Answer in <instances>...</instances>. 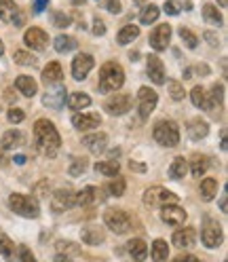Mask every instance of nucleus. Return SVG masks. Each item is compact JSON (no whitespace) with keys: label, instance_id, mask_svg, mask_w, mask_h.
Masks as SVG:
<instances>
[{"label":"nucleus","instance_id":"obj_1","mask_svg":"<svg viewBox=\"0 0 228 262\" xmlns=\"http://www.w3.org/2000/svg\"><path fill=\"white\" fill-rule=\"evenodd\" d=\"M34 140H36L38 150L44 157H55L59 146H61V138L57 134L55 125L51 121H47V119H38L34 123Z\"/></svg>","mask_w":228,"mask_h":262},{"label":"nucleus","instance_id":"obj_2","mask_svg":"<svg viewBox=\"0 0 228 262\" xmlns=\"http://www.w3.org/2000/svg\"><path fill=\"white\" fill-rule=\"evenodd\" d=\"M125 83V72L117 61H108L102 66L100 70V91L102 93H112V91H119Z\"/></svg>","mask_w":228,"mask_h":262},{"label":"nucleus","instance_id":"obj_3","mask_svg":"<svg viewBox=\"0 0 228 262\" xmlns=\"http://www.w3.org/2000/svg\"><path fill=\"white\" fill-rule=\"evenodd\" d=\"M9 205L15 214H19L24 218H38L40 216V207L38 201L30 194H21V192H13L9 196Z\"/></svg>","mask_w":228,"mask_h":262},{"label":"nucleus","instance_id":"obj_4","mask_svg":"<svg viewBox=\"0 0 228 262\" xmlns=\"http://www.w3.org/2000/svg\"><path fill=\"white\" fill-rule=\"evenodd\" d=\"M152 136L161 146L173 148V146L180 144V127H177L173 121H158L152 129Z\"/></svg>","mask_w":228,"mask_h":262},{"label":"nucleus","instance_id":"obj_5","mask_svg":"<svg viewBox=\"0 0 228 262\" xmlns=\"http://www.w3.org/2000/svg\"><path fill=\"white\" fill-rule=\"evenodd\" d=\"M104 222L110 231L117 235H125L131 231V216H129L125 209H108L104 214Z\"/></svg>","mask_w":228,"mask_h":262},{"label":"nucleus","instance_id":"obj_6","mask_svg":"<svg viewBox=\"0 0 228 262\" xmlns=\"http://www.w3.org/2000/svg\"><path fill=\"white\" fill-rule=\"evenodd\" d=\"M24 19H26L24 11L15 5L13 0H0V21H5L9 26H15V28H21Z\"/></svg>","mask_w":228,"mask_h":262},{"label":"nucleus","instance_id":"obj_7","mask_svg":"<svg viewBox=\"0 0 228 262\" xmlns=\"http://www.w3.org/2000/svg\"><path fill=\"white\" fill-rule=\"evenodd\" d=\"M175 201H177V194H173L171 190L163 188V186H152V188H148L144 192V203L150 205V207H154V205H171Z\"/></svg>","mask_w":228,"mask_h":262},{"label":"nucleus","instance_id":"obj_8","mask_svg":"<svg viewBox=\"0 0 228 262\" xmlns=\"http://www.w3.org/2000/svg\"><path fill=\"white\" fill-rule=\"evenodd\" d=\"M201 241L205 248L214 250L222 243V226L216 222V220H205L203 222V228H201Z\"/></svg>","mask_w":228,"mask_h":262},{"label":"nucleus","instance_id":"obj_9","mask_svg":"<svg viewBox=\"0 0 228 262\" xmlns=\"http://www.w3.org/2000/svg\"><path fill=\"white\" fill-rule=\"evenodd\" d=\"M131 95H127V93H117V95H112L106 100L104 104V110L108 114H112V117H121V114H125L127 110H131Z\"/></svg>","mask_w":228,"mask_h":262},{"label":"nucleus","instance_id":"obj_10","mask_svg":"<svg viewBox=\"0 0 228 262\" xmlns=\"http://www.w3.org/2000/svg\"><path fill=\"white\" fill-rule=\"evenodd\" d=\"M74 205H76V194L70 188H59L57 192L51 194V209L55 214H63V211H68Z\"/></svg>","mask_w":228,"mask_h":262},{"label":"nucleus","instance_id":"obj_11","mask_svg":"<svg viewBox=\"0 0 228 262\" xmlns=\"http://www.w3.org/2000/svg\"><path fill=\"white\" fill-rule=\"evenodd\" d=\"M156 102H158V95L154 89L150 87H142L138 91V108H140V117L142 119H148L150 112L156 108Z\"/></svg>","mask_w":228,"mask_h":262},{"label":"nucleus","instance_id":"obj_12","mask_svg":"<svg viewBox=\"0 0 228 262\" xmlns=\"http://www.w3.org/2000/svg\"><path fill=\"white\" fill-rule=\"evenodd\" d=\"M95 66V59L89 55V53H78L74 59H72V76L76 80H83L87 78V74L93 70Z\"/></svg>","mask_w":228,"mask_h":262},{"label":"nucleus","instance_id":"obj_13","mask_svg":"<svg viewBox=\"0 0 228 262\" xmlns=\"http://www.w3.org/2000/svg\"><path fill=\"white\" fill-rule=\"evenodd\" d=\"M161 218H163V222L169 224V226H184V222H186L188 216H186V211L180 205L171 203V205H163Z\"/></svg>","mask_w":228,"mask_h":262},{"label":"nucleus","instance_id":"obj_14","mask_svg":"<svg viewBox=\"0 0 228 262\" xmlns=\"http://www.w3.org/2000/svg\"><path fill=\"white\" fill-rule=\"evenodd\" d=\"M24 42L30 49H34V51H44L47 45H49V36H47V32L40 30V28H30L24 34Z\"/></svg>","mask_w":228,"mask_h":262},{"label":"nucleus","instance_id":"obj_15","mask_svg":"<svg viewBox=\"0 0 228 262\" xmlns=\"http://www.w3.org/2000/svg\"><path fill=\"white\" fill-rule=\"evenodd\" d=\"M169 38H171V26L169 24L156 26L154 32L150 34V47L154 51H165L167 45H169Z\"/></svg>","mask_w":228,"mask_h":262},{"label":"nucleus","instance_id":"obj_16","mask_svg":"<svg viewBox=\"0 0 228 262\" xmlns=\"http://www.w3.org/2000/svg\"><path fill=\"white\" fill-rule=\"evenodd\" d=\"M146 70H148V76L154 85H165V66L156 55H150L146 59Z\"/></svg>","mask_w":228,"mask_h":262},{"label":"nucleus","instance_id":"obj_17","mask_svg":"<svg viewBox=\"0 0 228 262\" xmlns=\"http://www.w3.org/2000/svg\"><path fill=\"white\" fill-rule=\"evenodd\" d=\"M66 102V87L55 85V87H47V93L42 97V104L49 108H61Z\"/></svg>","mask_w":228,"mask_h":262},{"label":"nucleus","instance_id":"obj_18","mask_svg":"<svg viewBox=\"0 0 228 262\" xmlns=\"http://www.w3.org/2000/svg\"><path fill=\"white\" fill-rule=\"evenodd\" d=\"M21 144H24V134L21 131H15V129L7 131V134L0 138V157H3L5 152H9V150L19 148Z\"/></svg>","mask_w":228,"mask_h":262},{"label":"nucleus","instance_id":"obj_19","mask_svg":"<svg viewBox=\"0 0 228 262\" xmlns=\"http://www.w3.org/2000/svg\"><path fill=\"white\" fill-rule=\"evenodd\" d=\"M173 245L175 248H180V250H186V248H192L194 243H197V231L194 228H180V231H175L173 233Z\"/></svg>","mask_w":228,"mask_h":262},{"label":"nucleus","instance_id":"obj_20","mask_svg":"<svg viewBox=\"0 0 228 262\" xmlns=\"http://www.w3.org/2000/svg\"><path fill=\"white\" fill-rule=\"evenodd\" d=\"M102 119H100V114H74L72 117V125L78 129V131H89V129H95V127H100Z\"/></svg>","mask_w":228,"mask_h":262},{"label":"nucleus","instance_id":"obj_21","mask_svg":"<svg viewBox=\"0 0 228 262\" xmlns=\"http://www.w3.org/2000/svg\"><path fill=\"white\" fill-rule=\"evenodd\" d=\"M61 78H63V72H61V66L57 61H51L49 66H44V70H42V83L47 87L61 85Z\"/></svg>","mask_w":228,"mask_h":262},{"label":"nucleus","instance_id":"obj_22","mask_svg":"<svg viewBox=\"0 0 228 262\" xmlns=\"http://www.w3.org/2000/svg\"><path fill=\"white\" fill-rule=\"evenodd\" d=\"M102 188H95V186H87V188H83L78 194H76V205H80V207H87V205H93V203H97V201H102L104 196H102Z\"/></svg>","mask_w":228,"mask_h":262},{"label":"nucleus","instance_id":"obj_23","mask_svg":"<svg viewBox=\"0 0 228 262\" xmlns=\"http://www.w3.org/2000/svg\"><path fill=\"white\" fill-rule=\"evenodd\" d=\"M83 144L89 148V152L100 155V152H104V150H106L108 138H106V134H100V131H95V134H89V136H85V138H83Z\"/></svg>","mask_w":228,"mask_h":262},{"label":"nucleus","instance_id":"obj_24","mask_svg":"<svg viewBox=\"0 0 228 262\" xmlns=\"http://www.w3.org/2000/svg\"><path fill=\"white\" fill-rule=\"evenodd\" d=\"M15 87H17V91H19L21 95H26V97H34V95L38 93L36 80L32 78V76H26V74H21V76L15 78Z\"/></svg>","mask_w":228,"mask_h":262},{"label":"nucleus","instance_id":"obj_25","mask_svg":"<svg viewBox=\"0 0 228 262\" xmlns=\"http://www.w3.org/2000/svg\"><path fill=\"white\" fill-rule=\"evenodd\" d=\"M127 252L133 258V262H144L148 258V245H146L142 239H131L127 243Z\"/></svg>","mask_w":228,"mask_h":262},{"label":"nucleus","instance_id":"obj_26","mask_svg":"<svg viewBox=\"0 0 228 262\" xmlns=\"http://www.w3.org/2000/svg\"><path fill=\"white\" fill-rule=\"evenodd\" d=\"M80 239H83V243H87V245H100L106 241V233L97 226H87L80 231Z\"/></svg>","mask_w":228,"mask_h":262},{"label":"nucleus","instance_id":"obj_27","mask_svg":"<svg viewBox=\"0 0 228 262\" xmlns=\"http://www.w3.org/2000/svg\"><path fill=\"white\" fill-rule=\"evenodd\" d=\"M66 104L70 110H83V108H89L91 106V97L87 93H80V91H74L66 97Z\"/></svg>","mask_w":228,"mask_h":262},{"label":"nucleus","instance_id":"obj_28","mask_svg":"<svg viewBox=\"0 0 228 262\" xmlns=\"http://www.w3.org/2000/svg\"><path fill=\"white\" fill-rule=\"evenodd\" d=\"M207 134H209V125H207L205 121H201V119L190 121V125H188V136H190V140L199 142V140H203Z\"/></svg>","mask_w":228,"mask_h":262},{"label":"nucleus","instance_id":"obj_29","mask_svg":"<svg viewBox=\"0 0 228 262\" xmlns=\"http://www.w3.org/2000/svg\"><path fill=\"white\" fill-rule=\"evenodd\" d=\"M224 102V85H214L211 87V93L207 95V110H216L220 108Z\"/></svg>","mask_w":228,"mask_h":262},{"label":"nucleus","instance_id":"obj_30","mask_svg":"<svg viewBox=\"0 0 228 262\" xmlns=\"http://www.w3.org/2000/svg\"><path fill=\"white\" fill-rule=\"evenodd\" d=\"M218 194V180L216 178H205L201 182V199L211 201Z\"/></svg>","mask_w":228,"mask_h":262},{"label":"nucleus","instance_id":"obj_31","mask_svg":"<svg viewBox=\"0 0 228 262\" xmlns=\"http://www.w3.org/2000/svg\"><path fill=\"white\" fill-rule=\"evenodd\" d=\"M186 171H188L186 159H184V157H175L173 163L169 165V178H171V180H180V178L186 176Z\"/></svg>","mask_w":228,"mask_h":262},{"label":"nucleus","instance_id":"obj_32","mask_svg":"<svg viewBox=\"0 0 228 262\" xmlns=\"http://www.w3.org/2000/svg\"><path fill=\"white\" fill-rule=\"evenodd\" d=\"M150 256L154 262H165L167 256H169V248H167V241H163V239H156L152 243V250H150Z\"/></svg>","mask_w":228,"mask_h":262},{"label":"nucleus","instance_id":"obj_33","mask_svg":"<svg viewBox=\"0 0 228 262\" xmlns=\"http://www.w3.org/2000/svg\"><path fill=\"white\" fill-rule=\"evenodd\" d=\"M138 36H140V28L133 26V24H129V26H125V28L119 32L117 40H119V45H129V42H133Z\"/></svg>","mask_w":228,"mask_h":262},{"label":"nucleus","instance_id":"obj_34","mask_svg":"<svg viewBox=\"0 0 228 262\" xmlns=\"http://www.w3.org/2000/svg\"><path fill=\"white\" fill-rule=\"evenodd\" d=\"M53 45H55V51H57V53H68V51H74V49L78 47L76 38H72V36H66V34L57 36Z\"/></svg>","mask_w":228,"mask_h":262},{"label":"nucleus","instance_id":"obj_35","mask_svg":"<svg viewBox=\"0 0 228 262\" xmlns=\"http://www.w3.org/2000/svg\"><path fill=\"white\" fill-rule=\"evenodd\" d=\"M119 163L117 161H97L95 163V171L102 173V176H119Z\"/></svg>","mask_w":228,"mask_h":262},{"label":"nucleus","instance_id":"obj_36","mask_svg":"<svg viewBox=\"0 0 228 262\" xmlns=\"http://www.w3.org/2000/svg\"><path fill=\"white\" fill-rule=\"evenodd\" d=\"M203 17H205V21H207V24H211V26H218V28L224 24L222 15H220V11H218L214 5H205V7H203Z\"/></svg>","mask_w":228,"mask_h":262},{"label":"nucleus","instance_id":"obj_37","mask_svg":"<svg viewBox=\"0 0 228 262\" xmlns=\"http://www.w3.org/2000/svg\"><path fill=\"white\" fill-rule=\"evenodd\" d=\"M0 254H3V258L5 260H13V256H15V243L11 241V237L9 235H5V233H0Z\"/></svg>","mask_w":228,"mask_h":262},{"label":"nucleus","instance_id":"obj_38","mask_svg":"<svg viewBox=\"0 0 228 262\" xmlns=\"http://www.w3.org/2000/svg\"><path fill=\"white\" fill-rule=\"evenodd\" d=\"M158 15H161L158 7L148 5V7H144V11H142V15H140V21H142L144 26H150V24H154V21L158 19Z\"/></svg>","mask_w":228,"mask_h":262},{"label":"nucleus","instance_id":"obj_39","mask_svg":"<svg viewBox=\"0 0 228 262\" xmlns=\"http://www.w3.org/2000/svg\"><path fill=\"white\" fill-rule=\"evenodd\" d=\"M207 169H209V163H207L205 157H197V159L192 161V165H190V173L194 178H203L207 173Z\"/></svg>","mask_w":228,"mask_h":262},{"label":"nucleus","instance_id":"obj_40","mask_svg":"<svg viewBox=\"0 0 228 262\" xmlns=\"http://www.w3.org/2000/svg\"><path fill=\"white\" fill-rule=\"evenodd\" d=\"M190 97H192V104L197 106V108L207 110V93H205L203 87H194V89L190 91Z\"/></svg>","mask_w":228,"mask_h":262},{"label":"nucleus","instance_id":"obj_41","mask_svg":"<svg viewBox=\"0 0 228 262\" xmlns=\"http://www.w3.org/2000/svg\"><path fill=\"white\" fill-rule=\"evenodd\" d=\"M125 178H121V176H117V178H114L112 180V182L106 186V190L112 194V196H123L125 194Z\"/></svg>","mask_w":228,"mask_h":262},{"label":"nucleus","instance_id":"obj_42","mask_svg":"<svg viewBox=\"0 0 228 262\" xmlns=\"http://www.w3.org/2000/svg\"><path fill=\"white\" fill-rule=\"evenodd\" d=\"M167 89H169V95H171V100L173 102H180V100H184V87H182V83H177V80H167Z\"/></svg>","mask_w":228,"mask_h":262},{"label":"nucleus","instance_id":"obj_43","mask_svg":"<svg viewBox=\"0 0 228 262\" xmlns=\"http://www.w3.org/2000/svg\"><path fill=\"white\" fill-rule=\"evenodd\" d=\"M177 34H180V38H182V42L188 47V49H197V45H199V38L192 34V32L188 30V28H180V32H177Z\"/></svg>","mask_w":228,"mask_h":262},{"label":"nucleus","instance_id":"obj_44","mask_svg":"<svg viewBox=\"0 0 228 262\" xmlns=\"http://www.w3.org/2000/svg\"><path fill=\"white\" fill-rule=\"evenodd\" d=\"M87 169V159H80V157H76V159H72V165H70V169H68V173L72 176V178H76V176H80Z\"/></svg>","mask_w":228,"mask_h":262},{"label":"nucleus","instance_id":"obj_45","mask_svg":"<svg viewBox=\"0 0 228 262\" xmlns=\"http://www.w3.org/2000/svg\"><path fill=\"white\" fill-rule=\"evenodd\" d=\"M13 59H15V63H19V66H34L36 63V57L32 53H26V51H15Z\"/></svg>","mask_w":228,"mask_h":262},{"label":"nucleus","instance_id":"obj_46","mask_svg":"<svg viewBox=\"0 0 228 262\" xmlns=\"http://www.w3.org/2000/svg\"><path fill=\"white\" fill-rule=\"evenodd\" d=\"M51 17H53V26L55 28H68L70 26V17L66 13H61V11H53Z\"/></svg>","mask_w":228,"mask_h":262},{"label":"nucleus","instance_id":"obj_47","mask_svg":"<svg viewBox=\"0 0 228 262\" xmlns=\"http://www.w3.org/2000/svg\"><path fill=\"white\" fill-rule=\"evenodd\" d=\"M7 119H9V123H13V125H17V123H21L24 119H26V112L21 110V108H11L9 112H7Z\"/></svg>","mask_w":228,"mask_h":262},{"label":"nucleus","instance_id":"obj_48","mask_svg":"<svg viewBox=\"0 0 228 262\" xmlns=\"http://www.w3.org/2000/svg\"><path fill=\"white\" fill-rule=\"evenodd\" d=\"M57 250L61 252V256H66V254H72V256H76L80 250L76 248V245L74 243H70V241H59L57 243Z\"/></svg>","mask_w":228,"mask_h":262},{"label":"nucleus","instance_id":"obj_49","mask_svg":"<svg viewBox=\"0 0 228 262\" xmlns=\"http://www.w3.org/2000/svg\"><path fill=\"white\" fill-rule=\"evenodd\" d=\"M19 262H36L34 254H32L26 245H21V248H19Z\"/></svg>","mask_w":228,"mask_h":262},{"label":"nucleus","instance_id":"obj_50","mask_svg":"<svg viewBox=\"0 0 228 262\" xmlns=\"http://www.w3.org/2000/svg\"><path fill=\"white\" fill-rule=\"evenodd\" d=\"M93 34L95 36H104L106 34V26H104V21L100 17H95V21H93Z\"/></svg>","mask_w":228,"mask_h":262},{"label":"nucleus","instance_id":"obj_51","mask_svg":"<svg viewBox=\"0 0 228 262\" xmlns=\"http://www.w3.org/2000/svg\"><path fill=\"white\" fill-rule=\"evenodd\" d=\"M163 9H165V13H167V15H177V13H180V7H177L175 0H167L165 7H163Z\"/></svg>","mask_w":228,"mask_h":262},{"label":"nucleus","instance_id":"obj_52","mask_svg":"<svg viewBox=\"0 0 228 262\" xmlns=\"http://www.w3.org/2000/svg\"><path fill=\"white\" fill-rule=\"evenodd\" d=\"M106 9H108L110 13H121V3H119V0H108Z\"/></svg>","mask_w":228,"mask_h":262},{"label":"nucleus","instance_id":"obj_53","mask_svg":"<svg viewBox=\"0 0 228 262\" xmlns=\"http://www.w3.org/2000/svg\"><path fill=\"white\" fill-rule=\"evenodd\" d=\"M203 36H205V40H209L211 47H218V45H220V40H218V36L214 34V32H205Z\"/></svg>","mask_w":228,"mask_h":262},{"label":"nucleus","instance_id":"obj_54","mask_svg":"<svg viewBox=\"0 0 228 262\" xmlns=\"http://www.w3.org/2000/svg\"><path fill=\"white\" fill-rule=\"evenodd\" d=\"M47 5H49V0H36V3H34V13H36V15L42 13V11L47 9Z\"/></svg>","mask_w":228,"mask_h":262},{"label":"nucleus","instance_id":"obj_55","mask_svg":"<svg viewBox=\"0 0 228 262\" xmlns=\"http://www.w3.org/2000/svg\"><path fill=\"white\" fill-rule=\"evenodd\" d=\"M173 262H201L197 256H180V258H175Z\"/></svg>","mask_w":228,"mask_h":262},{"label":"nucleus","instance_id":"obj_56","mask_svg":"<svg viewBox=\"0 0 228 262\" xmlns=\"http://www.w3.org/2000/svg\"><path fill=\"white\" fill-rule=\"evenodd\" d=\"M129 167H131L133 171H146V165H142V163H135V161L129 163Z\"/></svg>","mask_w":228,"mask_h":262},{"label":"nucleus","instance_id":"obj_57","mask_svg":"<svg viewBox=\"0 0 228 262\" xmlns=\"http://www.w3.org/2000/svg\"><path fill=\"white\" fill-rule=\"evenodd\" d=\"M13 161L17 163V165H24V163H26V157H24V155H17V157H13Z\"/></svg>","mask_w":228,"mask_h":262},{"label":"nucleus","instance_id":"obj_58","mask_svg":"<svg viewBox=\"0 0 228 262\" xmlns=\"http://www.w3.org/2000/svg\"><path fill=\"white\" fill-rule=\"evenodd\" d=\"M55 262H72V260H70L68 256H61V254H57V256H55Z\"/></svg>","mask_w":228,"mask_h":262},{"label":"nucleus","instance_id":"obj_59","mask_svg":"<svg viewBox=\"0 0 228 262\" xmlns=\"http://www.w3.org/2000/svg\"><path fill=\"white\" fill-rule=\"evenodd\" d=\"M220 207H222V211H226V194L222 196V201H220Z\"/></svg>","mask_w":228,"mask_h":262},{"label":"nucleus","instance_id":"obj_60","mask_svg":"<svg viewBox=\"0 0 228 262\" xmlns=\"http://www.w3.org/2000/svg\"><path fill=\"white\" fill-rule=\"evenodd\" d=\"M3 53H5V45H3V40H0V57H3Z\"/></svg>","mask_w":228,"mask_h":262},{"label":"nucleus","instance_id":"obj_61","mask_svg":"<svg viewBox=\"0 0 228 262\" xmlns=\"http://www.w3.org/2000/svg\"><path fill=\"white\" fill-rule=\"evenodd\" d=\"M218 3H220V7L224 9V7H226V3H228V0H218Z\"/></svg>","mask_w":228,"mask_h":262},{"label":"nucleus","instance_id":"obj_62","mask_svg":"<svg viewBox=\"0 0 228 262\" xmlns=\"http://www.w3.org/2000/svg\"><path fill=\"white\" fill-rule=\"evenodd\" d=\"M85 0H72V5H83Z\"/></svg>","mask_w":228,"mask_h":262},{"label":"nucleus","instance_id":"obj_63","mask_svg":"<svg viewBox=\"0 0 228 262\" xmlns=\"http://www.w3.org/2000/svg\"><path fill=\"white\" fill-rule=\"evenodd\" d=\"M138 3H140V5H142V3H144V0H138Z\"/></svg>","mask_w":228,"mask_h":262}]
</instances>
